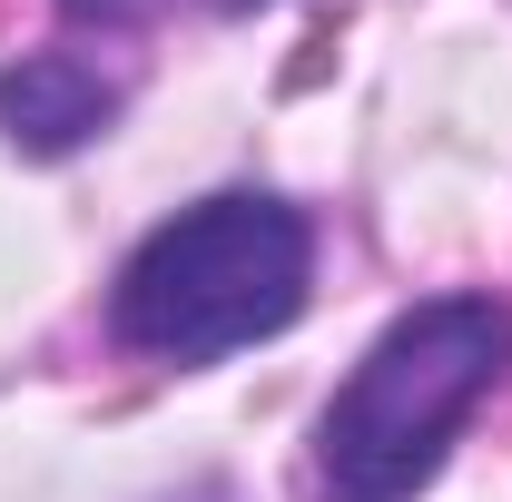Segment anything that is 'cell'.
<instances>
[{"mask_svg": "<svg viewBox=\"0 0 512 502\" xmlns=\"http://www.w3.org/2000/svg\"><path fill=\"white\" fill-rule=\"evenodd\" d=\"M207 10H266V0H207Z\"/></svg>", "mask_w": 512, "mask_h": 502, "instance_id": "5b68a950", "label": "cell"}, {"mask_svg": "<svg viewBox=\"0 0 512 502\" xmlns=\"http://www.w3.org/2000/svg\"><path fill=\"white\" fill-rule=\"evenodd\" d=\"M60 10H69V20H99V30H128L148 0H60Z\"/></svg>", "mask_w": 512, "mask_h": 502, "instance_id": "277c9868", "label": "cell"}, {"mask_svg": "<svg viewBox=\"0 0 512 502\" xmlns=\"http://www.w3.org/2000/svg\"><path fill=\"white\" fill-rule=\"evenodd\" d=\"M512 365V315L493 296H434L394 315L365 365L316 414V483L325 502H414L434 483L444 443Z\"/></svg>", "mask_w": 512, "mask_h": 502, "instance_id": "6da1fadb", "label": "cell"}, {"mask_svg": "<svg viewBox=\"0 0 512 502\" xmlns=\"http://www.w3.org/2000/svg\"><path fill=\"white\" fill-rule=\"evenodd\" d=\"M306 276H316V237L286 197H197L119 266V335L138 355L207 365V355H237L256 335L296 325Z\"/></svg>", "mask_w": 512, "mask_h": 502, "instance_id": "7a4b0ae2", "label": "cell"}, {"mask_svg": "<svg viewBox=\"0 0 512 502\" xmlns=\"http://www.w3.org/2000/svg\"><path fill=\"white\" fill-rule=\"evenodd\" d=\"M109 119H119V79L99 60H79V50H30V60L0 69V128L30 158H69Z\"/></svg>", "mask_w": 512, "mask_h": 502, "instance_id": "3957f363", "label": "cell"}]
</instances>
